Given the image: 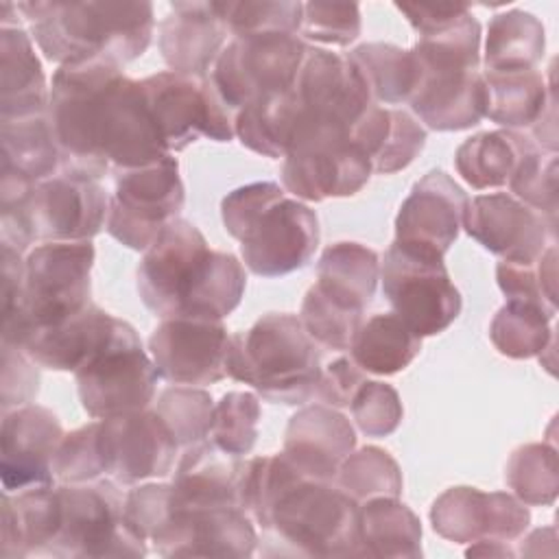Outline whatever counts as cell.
Here are the masks:
<instances>
[{
	"label": "cell",
	"instance_id": "obj_1",
	"mask_svg": "<svg viewBox=\"0 0 559 559\" xmlns=\"http://www.w3.org/2000/svg\"><path fill=\"white\" fill-rule=\"evenodd\" d=\"M46 118L61 151V173L100 179L109 170L140 168L170 155L142 83L107 61L59 66Z\"/></svg>",
	"mask_w": 559,
	"mask_h": 559
},
{
	"label": "cell",
	"instance_id": "obj_2",
	"mask_svg": "<svg viewBox=\"0 0 559 559\" xmlns=\"http://www.w3.org/2000/svg\"><path fill=\"white\" fill-rule=\"evenodd\" d=\"M245 286L238 258L212 251L199 227L186 218L168 223L138 264L140 299L162 319L223 321L238 308Z\"/></svg>",
	"mask_w": 559,
	"mask_h": 559
},
{
	"label": "cell",
	"instance_id": "obj_3",
	"mask_svg": "<svg viewBox=\"0 0 559 559\" xmlns=\"http://www.w3.org/2000/svg\"><path fill=\"white\" fill-rule=\"evenodd\" d=\"M46 59L70 66L107 61L118 68L148 48L155 28L151 2H17Z\"/></svg>",
	"mask_w": 559,
	"mask_h": 559
},
{
	"label": "cell",
	"instance_id": "obj_4",
	"mask_svg": "<svg viewBox=\"0 0 559 559\" xmlns=\"http://www.w3.org/2000/svg\"><path fill=\"white\" fill-rule=\"evenodd\" d=\"M411 52L419 81L408 105L428 129L463 131L485 118L480 24L469 9L419 35Z\"/></svg>",
	"mask_w": 559,
	"mask_h": 559
},
{
	"label": "cell",
	"instance_id": "obj_5",
	"mask_svg": "<svg viewBox=\"0 0 559 559\" xmlns=\"http://www.w3.org/2000/svg\"><path fill=\"white\" fill-rule=\"evenodd\" d=\"M223 225L240 242L245 266L260 277H280L310 262L319 247V218L275 181L231 190L221 203Z\"/></svg>",
	"mask_w": 559,
	"mask_h": 559
},
{
	"label": "cell",
	"instance_id": "obj_6",
	"mask_svg": "<svg viewBox=\"0 0 559 559\" xmlns=\"http://www.w3.org/2000/svg\"><path fill=\"white\" fill-rule=\"evenodd\" d=\"M321 371V349L295 314L269 312L247 332L231 334L227 376L273 404L310 402Z\"/></svg>",
	"mask_w": 559,
	"mask_h": 559
},
{
	"label": "cell",
	"instance_id": "obj_7",
	"mask_svg": "<svg viewBox=\"0 0 559 559\" xmlns=\"http://www.w3.org/2000/svg\"><path fill=\"white\" fill-rule=\"evenodd\" d=\"M109 197L98 179L59 173L37 183L22 205L0 212V242L20 253L33 242H83L107 225Z\"/></svg>",
	"mask_w": 559,
	"mask_h": 559
},
{
	"label": "cell",
	"instance_id": "obj_8",
	"mask_svg": "<svg viewBox=\"0 0 559 559\" xmlns=\"http://www.w3.org/2000/svg\"><path fill=\"white\" fill-rule=\"evenodd\" d=\"M94 245L41 242L24 258V284L17 308L2 317V341L15 343L31 328L63 323L92 301Z\"/></svg>",
	"mask_w": 559,
	"mask_h": 559
},
{
	"label": "cell",
	"instance_id": "obj_9",
	"mask_svg": "<svg viewBox=\"0 0 559 559\" xmlns=\"http://www.w3.org/2000/svg\"><path fill=\"white\" fill-rule=\"evenodd\" d=\"M271 555L356 557L358 504L334 483L297 480L273 507L262 528Z\"/></svg>",
	"mask_w": 559,
	"mask_h": 559
},
{
	"label": "cell",
	"instance_id": "obj_10",
	"mask_svg": "<svg viewBox=\"0 0 559 559\" xmlns=\"http://www.w3.org/2000/svg\"><path fill=\"white\" fill-rule=\"evenodd\" d=\"M59 528L46 557H144L146 542L124 520V498L116 480L98 478L61 485Z\"/></svg>",
	"mask_w": 559,
	"mask_h": 559
},
{
	"label": "cell",
	"instance_id": "obj_11",
	"mask_svg": "<svg viewBox=\"0 0 559 559\" xmlns=\"http://www.w3.org/2000/svg\"><path fill=\"white\" fill-rule=\"evenodd\" d=\"M157 369L135 328L116 319L109 338L74 371L83 411L94 419L144 411L155 395Z\"/></svg>",
	"mask_w": 559,
	"mask_h": 559
},
{
	"label": "cell",
	"instance_id": "obj_12",
	"mask_svg": "<svg viewBox=\"0 0 559 559\" xmlns=\"http://www.w3.org/2000/svg\"><path fill=\"white\" fill-rule=\"evenodd\" d=\"M380 280L393 312L419 338L448 330L461 314L463 299L443 255L393 240L380 262Z\"/></svg>",
	"mask_w": 559,
	"mask_h": 559
},
{
	"label": "cell",
	"instance_id": "obj_13",
	"mask_svg": "<svg viewBox=\"0 0 559 559\" xmlns=\"http://www.w3.org/2000/svg\"><path fill=\"white\" fill-rule=\"evenodd\" d=\"M140 83L166 153L183 151L201 135L214 142H229L236 135V111L223 100L210 74L197 79L166 70Z\"/></svg>",
	"mask_w": 559,
	"mask_h": 559
},
{
	"label": "cell",
	"instance_id": "obj_14",
	"mask_svg": "<svg viewBox=\"0 0 559 559\" xmlns=\"http://www.w3.org/2000/svg\"><path fill=\"white\" fill-rule=\"evenodd\" d=\"M371 173L367 155L349 140V129L323 124L293 138L282 164V183L295 199L319 203L354 197Z\"/></svg>",
	"mask_w": 559,
	"mask_h": 559
},
{
	"label": "cell",
	"instance_id": "obj_15",
	"mask_svg": "<svg viewBox=\"0 0 559 559\" xmlns=\"http://www.w3.org/2000/svg\"><path fill=\"white\" fill-rule=\"evenodd\" d=\"M114 175L116 188L105 227L120 245L146 251L183 210L186 192L179 164L173 155H166L159 162Z\"/></svg>",
	"mask_w": 559,
	"mask_h": 559
},
{
	"label": "cell",
	"instance_id": "obj_16",
	"mask_svg": "<svg viewBox=\"0 0 559 559\" xmlns=\"http://www.w3.org/2000/svg\"><path fill=\"white\" fill-rule=\"evenodd\" d=\"M308 44L299 35L262 33L231 37L218 55L210 79L236 111L249 103L290 87Z\"/></svg>",
	"mask_w": 559,
	"mask_h": 559
},
{
	"label": "cell",
	"instance_id": "obj_17",
	"mask_svg": "<svg viewBox=\"0 0 559 559\" xmlns=\"http://www.w3.org/2000/svg\"><path fill=\"white\" fill-rule=\"evenodd\" d=\"M288 96L295 111V135L323 124L352 129L362 111L373 105L347 55L312 46L304 55Z\"/></svg>",
	"mask_w": 559,
	"mask_h": 559
},
{
	"label": "cell",
	"instance_id": "obj_18",
	"mask_svg": "<svg viewBox=\"0 0 559 559\" xmlns=\"http://www.w3.org/2000/svg\"><path fill=\"white\" fill-rule=\"evenodd\" d=\"M231 334L223 321L164 319L148 338L159 378L173 384L203 386L227 376Z\"/></svg>",
	"mask_w": 559,
	"mask_h": 559
},
{
	"label": "cell",
	"instance_id": "obj_19",
	"mask_svg": "<svg viewBox=\"0 0 559 559\" xmlns=\"http://www.w3.org/2000/svg\"><path fill=\"white\" fill-rule=\"evenodd\" d=\"M463 227L469 238L502 260L531 262L557 245V221L546 218L509 192L467 201Z\"/></svg>",
	"mask_w": 559,
	"mask_h": 559
},
{
	"label": "cell",
	"instance_id": "obj_20",
	"mask_svg": "<svg viewBox=\"0 0 559 559\" xmlns=\"http://www.w3.org/2000/svg\"><path fill=\"white\" fill-rule=\"evenodd\" d=\"M437 535L454 544L515 542L531 524L528 507L507 491L485 493L476 487H450L430 509Z\"/></svg>",
	"mask_w": 559,
	"mask_h": 559
},
{
	"label": "cell",
	"instance_id": "obj_21",
	"mask_svg": "<svg viewBox=\"0 0 559 559\" xmlns=\"http://www.w3.org/2000/svg\"><path fill=\"white\" fill-rule=\"evenodd\" d=\"M105 474L118 485H135L170 474L177 441L155 411L98 419Z\"/></svg>",
	"mask_w": 559,
	"mask_h": 559
},
{
	"label": "cell",
	"instance_id": "obj_22",
	"mask_svg": "<svg viewBox=\"0 0 559 559\" xmlns=\"http://www.w3.org/2000/svg\"><path fill=\"white\" fill-rule=\"evenodd\" d=\"M63 435L57 415L46 406L24 404L2 413L0 476L4 491L52 485V461Z\"/></svg>",
	"mask_w": 559,
	"mask_h": 559
},
{
	"label": "cell",
	"instance_id": "obj_23",
	"mask_svg": "<svg viewBox=\"0 0 559 559\" xmlns=\"http://www.w3.org/2000/svg\"><path fill=\"white\" fill-rule=\"evenodd\" d=\"M467 201L465 190L448 173H426L400 205L395 242L445 255L463 227Z\"/></svg>",
	"mask_w": 559,
	"mask_h": 559
},
{
	"label": "cell",
	"instance_id": "obj_24",
	"mask_svg": "<svg viewBox=\"0 0 559 559\" xmlns=\"http://www.w3.org/2000/svg\"><path fill=\"white\" fill-rule=\"evenodd\" d=\"M151 546L162 557H251L258 535L242 509L175 507L170 522Z\"/></svg>",
	"mask_w": 559,
	"mask_h": 559
},
{
	"label": "cell",
	"instance_id": "obj_25",
	"mask_svg": "<svg viewBox=\"0 0 559 559\" xmlns=\"http://www.w3.org/2000/svg\"><path fill=\"white\" fill-rule=\"evenodd\" d=\"M354 448L356 432L349 419L332 406L312 404L288 419L282 454L304 478L334 483Z\"/></svg>",
	"mask_w": 559,
	"mask_h": 559
},
{
	"label": "cell",
	"instance_id": "obj_26",
	"mask_svg": "<svg viewBox=\"0 0 559 559\" xmlns=\"http://www.w3.org/2000/svg\"><path fill=\"white\" fill-rule=\"evenodd\" d=\"M227 35L216 2H173L159 24L157 41L173 72L203 79L227 46Z\"/></svg>",
	"mask_w": 559,
	"mask_h": 559
},
{
	"label": "cell",
	"instance_id": "obj_27",
	"mask_svg": "<svg viewBox=\"0 0 559 559\" xmlns=\"http://www.w3.org/2000/svg\"><path fill=\"white\" fill-rule=\"evenodd\" d=\"M242 456L221 452L207 439L192 443L181 454L170 483L173 502L181 509H240Z\"/></svg>",
	"mask_w": 559,
	"mask_h": 559
},
{
	"label": "cell",
	"instance_id": "obj_28",
	"mask_svg": "<svg viewBox=\"0 0 559 559\" xmlns=\"http://www.w3.org/2000/svg\"><path fill=\"white\" fill-rule=\"evenodd\" d=\"M116 317L90 304L57 325L31 328L15 343L35 365L52 371H76L109 338ZM4 343V341H2Z\"/></svg>",
	"mask_w": 559,
	"mask_h": 559
},
{
	"label": "cell",
	"instance_id": "obj_29",
	"mask_svg": "<svg viewBox=\"0 0 559 559\" xmlns=\"http://www.w3.org/2000/svg\"><path fill=\"white\" fill-rule=\"evenodd\" d=\"M349 140L367 155L371 170H404L426 144V127L400 107L369 105L349 129Z\"/></svg>",
	"mask_w": 559,
	"mask_h": 559
},
{
	"label": "cell",
	"instance_id": "obj_30",
	"mask_svg": "<svg viewBox=\"0 0 559 559\" xmlns=\"http://www.w3.org/2000/svg\"><path fill=\"white\" fill-rule=\"evenodd\" d=\"M50 90L31 35L17 28L0 31V120L41 116Z\"/></svg>",
	"mask_w": 559,
	"mask_h": 559
},
{
	"label": "cell",
	"instance_id": "obj_31",
	"mask_svg": "<svg viewBox=\"0 0 559 559\" xmlns=\"http://www.w3.org/2000/svg\"><path fill=\"white\" fill-rule=\"evenodd\" d=\"M59 528L57 487H31L2 496V544L4 559L48 555Z\"/></svg>",
	"mask_w": 559,
	"mask_h": 559
},
{
	"label": "cell",
	"instance_id": "obj_32",
	"mask_svg": "<svg viewBox=\"0 0 559 559\" xmlns=\"http://www.w3.org/2000/svg\"><path fill=\"white\" fill-rule=\"evenodd\" d=\"M378 280L380 260L373 249L360 242H334L321 253L312 286L332 304L362 314L376 295Z\"/></svg>",
	"mask_w": 559,
	"mask_h": 559
},
{
	"label": "cell",
	"instance_id": "obj_33",
	"mask_svg": "<svg viewBox=\"0 0 559 559\" xmlns=\"http://www.w3.org/2000/svg\"><path fill=\"white\" fill-rule=\"evenodd\" d=\"M0 177L24 186H37L63 170L61 151L55 142L46 114L0 120Z\"/></svg>",
	"mask_w": 559,
	"mask_h": 559
},
{
	"label": "cell",
	"instance_id": "obj_34",
	"mask_svg": "<svg viewBox=\"0 0 559 559\" xmlns=\"http://www.w3.org/2000/svg\"><path fill=\"white\" fill-rule=\"evenodd\" d=\"M356 557H421V522L397 498L358 504Z\"/></svg>",
	"mask_w": 559,
	"mask_h": 559
},
{
	"label": "cell",
	"instance_id": "obj_35",
	"mask_svg": "<svg viewBox=\"0 0 559 559\" xmlns=\"http://www.w3.org/2000/svg\"><path fill=\"white\" fill-rule=\"evenodd\" d=\"M537 144L511 129L483 131L467 138L454 153L459 175L476 190L509 186L522 159Z\"/></svg>",
	"mask_w": 559,
	"mask_h": 559
},
{
	"label": "cell",
	"instance_id": "obj_36",
	"mask_svg": "<svg viewBox=\"0 0 559 559\" xmlns=\"http://www.w3.org/2000/svg\"><path fill=\"white\" fill-rule=\"evenodd\" d=\"M480 74L485 83V118L511 131L533 127L555 94L552 83H546L537 68L480 70Z\"/></svg>",
	"mask_w": 559,
	"mask_h": 559
},
{
	"label": "cell",
	"instance_id": "obj_37",
	"mask_svg": "<svg viewBox=\"0 0 559 559\" xmlns=\"http://www.w3.org/2000/svg\"><path fill=\"white\" fill-rule=\"evenodd\" d=\"M419 352L421 338L395 312L369 317L349 343V358L365 373L376 376H393L406 369Z\"/></svg>",
	"mask_w": 559,
	"mask_h": 559
},
{
	"label": "cell",
	"instance_id": "obj_38",
	"mask_svg": "<svg viewBox=\"0 0 559 559\" xmlns=\"http://www.w3.org/2000/svg\"><path fill=\"white\" fill-rule=\"evenodd\" d=\"M347 59L358 70L371 103L389 107L411 100L419 81V66L411 50L371 41L356 46Z\"/></svg>",
	"mask_w": 559,
	"mask_h": 559
},
{
	"label": "cell",
	"instance_id": "obj_39",
	"mask_svg": "<svg viewBox=\"0 0 559 559\" xmlns=\"http://www.w3.org/2000/svg\"><path fill=\"white\" fill-rule=\"evenodd\" d=\"M544 24L528 11L511 9L491 17L485 39V70H533L544 57Z\"/></svg>",
	"mask_w": 559,
	"mask_h": 559
},
{
	"label": "cell",
	"instance_id": "obj_40",
	"mask_svg": "<svg viewBox=\"0 0 559 559\" xmlns=\"http://www.w3.org/2000/svg\"><path fill=\"white\" fill-rule=\"evenodd\" d=\"M295 135V111L288 90L262 96L236 116V138L242 146L264 157L286 155Z\"/></svg>",
	"mask_w": 559,
	"mask_h": 559
},
{
	"label": "cell",
	"instance_id": "obj_41",
	"mask_svg": "<svg viewBox=\"0 0 559 559\" xmlns=\"http://www.w3.org/2000/svg\"><path fill=\"white\" fill-rule=\"evenodd\" d=\"M552 319L542 306L507 299L489 325V338L502 356L533 358L550 347Z\"/></svg>",
	"mask_w": 559,
	"mask_h": 559
},
{
	"label": "cell",
	"instance_id": "obj_42",
	"mask_svg": "<svg viewBox=\"0 0 559 559\" xmlns=\"http://www.w3.org/2000/svg\"><path fill=\"white\" fill-rule=\"evenodd\" d=\"M334 485L362 504L373 498H400L404 483L397 461L386 450L365 445L341 463Z\"/></svg>",
	"mask_w": 559,
	"mask_h": 559
},
{
	"label": "cell",
	"instance_id": "obj_43",
	"mask_svg": "<svg viewBox=\"0 0 559 559\" xmlns=\"http://www.w3.org/2000/svg\"><path fill=\"white\" fill-rule=\"evenodd\" d=\"M504 480L524 504L550 507L559 491L557 450L546 443H526L511 452Z\"/></svg>",
	"mask_w": 559,
	"mask_h": 559
},
{
	"label": "cell",
	"instance_id": "obj_44",
	"mask_svg": "<svg viewBox=\"0 0 559 559\" xmlns=\"http://www.w3.org/2000/svg\"><path fill=\"white\" fill-rule=\"evenodd\" d=\"M304 476L280 452L271 456H255L245 463L240 483V509L264 528L275 502Z\"/></svg>",
	"mask_w": 559,
	"mask_h": 559
},
{
	"label": "cell",
	"instance_id": "obj_45",
	"mask_svg": "<svg viewBox=\"0 0 559 559\" xmlns=\"http://www.w3.org/2000/svg\"><path fill=\"white\" fill-rule=\"evenodd\" d=\"M496 280L507 299L528 301L557 314V245L531 262L500 260Z\"/></svg>",
	"mask_w": 559,
	"mask_h": 559
},
{
	"label": "cell",
	"instance_id": "obj_46",
	"mask_svg": "<svg viewBox=\"0 0 559 559\" xmlns=\"http://www.w3.org/2000/svg\"><path fill=\"white\" fill-rule=\"evenodd\" d=\"M258 421V397L247 391H229L214 404L207 441L225 454L245 456L255 445Z\"/></svg>",
	"mask_w": 559,
	"mask_h": 559
},
{
	"label": "cell",
	"instance_id": "obj_47",
	"mask_svg": "<svg viewBox=\"0 0 559 559\" xmlns=\"http://www.w3.org/2000/svg\"><path fill=\"white\" fill-rule=\"evenodd\" d=\"M155 413L173 432L177 445H192L207 439L212 415H214V400L207 391L194 386H173L162 391Z\"/></svg>",
	"mask_w": 559,
	"mask_h": 559
},
{
	"label": "cell",
	"instance_id": "obj_48",
	"mask_svg": "<svg viewBox=\"0 0 559 559\" xmlns=\"http://www.w3.org/2000/svg\"><path fill=\"white\" fill-rule=\"evenodd\" d=\"M216 9L234 37L262 33L297 35L304 2H216Z\"/></svg>",
	"mask_w": 559,
	"mask_h": 559
},
{
	"label": "cell",
	"instance_id": "obj_49",
	"mask_svg": "<svg viewBox=\"0 0 559 559\" xmlns=\"http://www.w3.org/2000/svg\"><path fill=\"white\" fill-rule=\"evenodd\" d=\"M299 321L319 347L343 352L349 349V343L362 323V314L332 304L314 286H310L301 301Z\"/></svg>",
	"mask_w": 559,
	"mask_h": 559
},
{
	"label": "cell",
	"instance_id": "obj_50",
	"mask_svg": "<svg viewBox=\"0 0 559 559\" xmlns=\"http://www.w3.org/2000/svg\"><path fill=\"white\" fill-rule=\"evenodd\" d=\"M52 472L61 485H81L107 476L98 421L63 435L52 461Z\"/></svg>",
	"mask_w": 559,
	"mask_h": 559
},
{
	"label": "cell",
	"instance_id": "obj_51",
	"mask_svg": "<svg viewBox=\"0 0 559 559\" xmlns=\"http://www.w3.org/2000/svg\"><path fill=\"white\" fill-rule=\"evenodd\" d=\"M362 17L356 2H304L299 39L349 46L360 35Z\"/></svg>",
	"mask_w": 559,
	"mask_h": 559
},
{
	"label": "cell",
	"instance_id": "obj_52",
	"mask_svg": "<svg viewBox=\"0 0 559 559\" xmlns=\"http://www.w3.org/2000/svg\"><path fill=\"white\" fill-rule=\"evenodd\" d=\"M509 190L528 207L557 221V153L535 146L518 166Z\"/></svg>",
	"mask_w": 559,
	"mask_h": 559
},
{
	"label": "cell",
	"instance_id": "obj_53",
	"mask_svg": "<svg viewBox=\"0 0 559 559\" xmlns=\"http://www.w3.org/2000/svg\"><path fill=\"white\" fill-rule=\"evenodd\" d=\"M352 419L367 437H389L397 430L404 408L397 391L378 380H365L356 391L352 404Z\"/></svg>",
	"mask_w": 559,
	"mask_h": 559
},
{
	"label": "cell",
	"instance_id": "obj_54",
	"mask_svg": "<svg viewBox=\"0 0 559 559\" xmlns=\"http://www.w3.org/2000/svg\"><path fill=\"white\" fill-rule=\"evenodd\" d=\"M173 509V491L164 483L140 485L124 496V520L146 544H153L162 535Z\"/></svg>",
	"mask_w": 559,
	"mask_h": 559
},
{
	"label": "cell",
	"instance_id": "obj_55",
	"mask_svg": "<svg viewBox=\"0 0 559 559\" xmlns=\"http://www.w3.org/2000/svg\"><path fill=\"white\" fill-rule=\"evenodd\" d=\"M39 365H35L22 349L2 343V413L33 404L39 391Z\"/></svg>",
	"mask_w": 559,
	"mask_h": 559
},
{
	"label": "cell",
	"instance_id": "obj_56",
	"mask_svg": "<svg viewBox=\"0 0 559 559\" xmlns=\"http://www.w3.org/2000/svg\"><path fill=\"white\" fill-rule=\"evenodd\" d=\"M362 382H365V371L352 358L341 356L321 371L314 397L325 406L345 408L352 404Z\"/></svg>",
	"mask_w": 559,
	"mask_h": 559
},
{
	"label": "cell",
	"instance_id": "obj_57",
	"mask_svg": "<svg viewBox=\"0 0 559 559\" xmlns=\"http://www.w3.org/2000/svg\"><path fill=\"white\" fill-rule=\"evenodd\" d=\"M0 262H2V317L11 314L22 297L24 284V258L11 245L0 242Z\"/></svg>",
	"mask_w": 559,
	"mask_h": 559
},
{
	"label": "cell",
	"instance_id": "obj_58",
	"mask_svg": "<svg viewBox=\"0 0 559 559\" xmlns=\"http://www.w3.org/2000/svg\"><path fill=\"white\" fill-rule=\"evenodd\" d=\"M467 557H513L515 552L509 548L507 542H472V546L465 550Z\"/></svg>",
	"mask_w": 559,
	"mask_h": 559
},
{
	"label": "cell",
	"instance_id": "obj_59",
	"mask_svg": "<svg viewBox=\"0 0 559 559\" xmlns=\"http://www.w3.org/2000/svg\"><path fill=\"white\" fill-rule=\"evenodd\" d=\"M20 9L15 2H2L0 4V24L2 28H17L20 26Z\"/></svg>",
	"mask_w": 559,
	"mask_h": 559
}]
</instances>
